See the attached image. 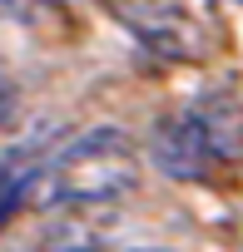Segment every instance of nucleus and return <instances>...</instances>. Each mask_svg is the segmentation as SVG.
I'll return each mask as SVG.
<instances>
[{
	"label": "nucleus",
	"instance_id": "nucleus-8",
	"mask_svg": "<svg viewBox=\"0 0 243 252\" xmlns=\"http://www.w3.org/2000/svg\"><path fill=\"white\" fill-rule=\"evenodd\" d=\"M139 252H159V247H139Z\"/></svg>",
	"mask_w": 243,
	"mask_h": 252
},
{
	"label": "nucleus",
	"instance_id": "nucleus-4",
	"mask_svg": "<svg viewBox=\"0 0 243 252\" xmlns=\"http://www.w3.org/2000/svg\"><path fill=\"white\" fill-rule=\"evenodd\" d=\"M149 158L174 178V183H208V173L218 168L208 144H203V129H199V119L189 109L169 114L154 124V134H149Z\"/></svg>",
	"mask_w": 243,
	"mask_h": 252
},
{
	"label": "nucleus",
	"instance_id": "nucleus-6",
	"mask_svg": "<svg viewBox=\"0 0 243 252\" xmlns=\"http://www.w3.org/2000/svg\"><path fill=\"white\" fill-rule=\"evenodd\" d=\"M60 129L65 124L55 119V114H45V119H30L20 134H10V144H5V168H35V154H45L55 139H60Z\"/></svg>",
	"mask_w": 243,
	"mask_h": 252
},
{
	"label": "nucleus",
	"instance_id": "nucleus-7",
	"mask_svg": "<svg viewBox=\"0 0 243 252\" xmlns=\"http://www.w3.org/2000/svg\"><path fill=\"white\" fill-rule=\"evenodd\" d=\"M5 15L15 25H40V20L60 15V0H5Z\"/></svg>",
	"mask_w": 243,
	"mask_h": 252
},
{
	"label": "nucleus",
	"instance_id": "nucleus-3",
	"mask_svg": "<svg viewBox=\"0 0 243 252\" xmlns=\"http://www.w3.org/2000/svg\"><path fill=\"white\" fill-rule=\"evenodd\" d=\"M129 218L119 203H94V208H55L40 227V252H104L124 237Z\"/></svg>",
	"mask_w": 243,
	"mask_h": 252
},
{
	"label": "nucleus",
	"instance_id": "nucleus-2",
	"mask_svg": "<svg viewBox=\"0 0 243 252\" xmlns=\"http://www.w3.org/2000/svg\"><path fill=\"white\" fill-rule=\"evenodd\" d=\"M114 10L154 55L189 60V64L203 60V30L184 5H174V0H114Z\"/></svg>",
	"mask_w": 243,
	"mask_h": 252
},
{
	"label": "nucleus",
	"instance_id": "nucleus-5",
	"mask_svg": "<svg viewBox=\"0 0 243 252\" xmlns=\"http://www.w3.org/2000/svg\"><path fill=\"white\" fill-rule=\"evenodd\" d=\"M189 114L199 119V129H203V144L213 154L218 168H233L243 163V99L228 94V89H208L189 104Z\"/></svg>",
	"mask_w": 243,
	"mask_h": 252
},
{
	"label": "nucleus",
	"instance_id": "nucleus-1",
	"mask_svg": "<svg viewBox=\"0 0 243 252\" xmlns=\"http://www.w3.org/2000/svg\"><path fill=\"white\" fill-rule=\"evenodd\" d=\"M139 149L124 129L99 124V129L70 139L50 154L40 168V208H94V203H124L139 188Z\"/></svg>",
	"mask_w": 243,
	"mask_h": 252
},
{
	"label": "nucleus",
	"instance_id": "nucleus-9",
	"mask_svg": "<svg viewBox=\"0 0 243 252\" xmlns=\"http://www.w3.org/2000/svg\"><path fill=\"white\" fill-rule=\"evenodd\" d=\"M238 5H243V0H238Z\"/></svg>",
	"mask_w": 243,
	"mask_h": 252
}]
</instances>
